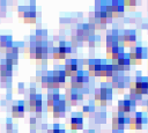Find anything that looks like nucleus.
Segmentation results:
<instances>
[{
	"mask_svg": "<svg viewBox=\"0 0 148 133\" xmlns=\"http://www.w3.org/2000/svg\"><path fill=\"white\" fill-rule=\"evenodd\" d=\"M113 90L111 89L110 86L108 84H103L99 88H96L94 90V101L96 102L97 105L99 106H106L111 103L112 98H113Z\"/></svg>",
	"mask_w": 148,
	"mask_h": 133,
	"instance_id": "1",
	"label": "nucleus"
},
{
	"mask_svg": "<svg viewBox=\"0 0 148 133\" xmlns=\"http://www.w3.org/2000/svg\"><path fill=\"white\" fill-rule=\"evenodd\" d=\"M105 12L106 15L111 19H121L125 14V7L121 0L105 1Z\"/></svg>",
	"mask_w": 148,
	"mask_h": 133,
	"instance_id": "2",
	"label": "nucleus"
},
{
	"mask_svg": "<svg viewBox=\"0 0 148 133\" xmlns=\"http://www.w3.org/2000/svg\"><path fill=\"white\" fill-rule=\"evenodd\" d=\"M130 90L143 96V95H148V81H147V76L141 75V72H136L135 79L133 81L130 82Z\"/></svg>",
	"mask_w": 148,
	"mask_h": 133,
	"instance_id": "3",
	"label": "nucleus"
},
{
	"mask_svg": "<svg viewBox=\"0 0 148 133\" xmlns=\"http://www.w3.org/2000/svg\"><path fill=\"white\" fill-rule=\"evenodd\" d=\"M118 44L120 46L125 47H133L136 45V32L134 29H125V30H119L118 35Z\"/></svg>",
	"mask_w": 148,
	"mask_h": 133,
	"instance_id": "4",
	"label": "nucleus"
},
{
	"mask_svg": "<svg viewBox=\"0 0 148 133\" xmlns=\"http://www.w3.org/2000/svg\"><path fill=\"white\" fill-rule=\"evenodd\" d=\"M127 54L131 60V65H141L142 61L148 57V49L136 44L135 46L131 47Z\"/></svg>",
	"mask_w": 148,
	"mask_h": 133,
	"instance_id": "5",
	"label": "nucleus"
},
{
	"mask_svg": "<svg viewBox=\"0 0 148 133\" xmlns=\"http://www.w3.org/2000/svg\"><path fill=\"white\" fill-rule=\"evenodd\" d=\"M89 75L84 71H77L73 76H71L69 81V88L74 90H82L84 86L89 83Z\"/></svg>",
	"mask_w": 148,
	"mask_h": 133,
	"instance_id": "6",
	"label": "nucleus"
},
{
	"mask_svg": "<svg viewBox=\"0 0 148 133\" xmlns=\"http://www.w3.org/2000/svg\"><path fill=\"white\" fill-rule=\"evenodd\" d=\"M147 124V116L142 111H134L128 117V127L133 131H141Z\"/></svg>",
	"mask_w": 148,
	"mask_h": 133,
	"instance_id": "7",
	"label": "nucleus"
},
{
	"mask_svg": "<svg viewBox=\"0 0 148 133\" xmlns=\"http://www.w3.org/2000/svg\"><path fill=\"white\" fill-rule=\"evenodd\" d=\"M64 73L65 76H73L77 71H83L82 66V60L75 59V58H67L65 59V65H64Z\"/></svg>",
	"mask_w": 148,
	"mask_h": 133,
	"instance_id": "8",
	"label": "nucleus"
},
{
	"mask_svg": "<svg viewBox=\"0 0 148 133\" xmlns=\"http://www.w3.org/2000/svg\"><path fill=\"white\" fill-rule=\"evenodd\" d=\"M135 108H136V103L128 99L127 96H125L124 99L118 101V104H117V110L118 111L117 112L123 113L125 117H130V114L135 111Z\"/></svg>",
	"mask_w": 148,
	"mask_h": 133,
	"instance_id": "9",
	"label": "nucleus"
},
{
	"mask_svg": "<svg viewBox=\"0 0 148 133\" xmlns=\"http://www.w3.org/2000/svg\"><path fill=\"white\" fill-rule=\"evenodd\" d=\"M130 82H131V79L128 76L124 75V73H121L116 81H113L112 83H110V87H111L112 90H117L119 94H123L124 90L127 87H130Z\"/></svg>",
	"mask_w": 148,
	"mask_h": 133,
	"instance_id": "10",
	"label": "nucleus"
},
{
	"mask_svg": "<svg viewBox=\"0 0 148 133\" xmlns=\"http://www.w3.org/2000/svg\"><path fill=\"white\" fill-rule=\"evenodd\" d=\"M102 67V59H89V64L87 66V73L89 77L99 76Z\"/></svg>",
	"mask_w": 148,
	"mask_h": 133,
	"instance_id": "11",
	"label": "nucleus"
},
{
	"mask_svg": "<svg viewBox=\"0 0 148 133\" xmlns=\"http://www.w3.org/2000/svg\"><path fill=\"white\" fill-rule=\"evenodd\" d=\"M124 53H125V49L123 46H120V45L106 47V59L111 60V62L112 61H117Z\"/></svg>",
	"mask_w": 148,
	"mask_h": 133,
	"instance_id": "12",
	"label": "nucleus"
},
{
	"mask_svg": "<svg viewBox=\"0 0 148 133\" xmlns=\"http://www.w3.org/2000/svg\"><path fill=\"white\" fill-rule=\"evenodd\" d=\"M126 124H128V117H125L123 113L117 112L112 117V128H114V130H124Z\"/></svg>",
	"mask_w": 148,
	"mask_h": 133,
	"instance_id": "13",
	"label": "nucleus"
},
{
	"mask_svg": "<svg viewBox=\"0 0 148 133\" xmlns=\"http://www.w3.org/2000/svg\"><path fill=\"white\" fill-rule=\"evenodd\" d=\"M66 109H67V105H66V102L61 98L53 108H52V114H53V118L56 119H59V118H64L65 114H66Z\"/></svg>",
	"mask_w": 148,
	"mask_h": 133,
	"instance_id": "14",
	"label": "nucleus"
},
{
	"mask_svg": "<svg viewBox=\"0 0 148 133\" xmlns=\"http://www.w3.org/2000/svg\"><path fill=\"white\" fill-rule=\"evenodd\" d=\"M118 35H119V30L118 29H111L108 30L106 36H105V47H110V46H117L118 44Z\"/></svg>",
	"mask_w": 148,
	"mask_h": 133,
	"instance_id": "15",
	"label": "nucleus"
},
{
	"mask_svg": "<svg viewBox=\"0 0 148 133\" xmlns=\"http://www.w3.org/2000/svg\"><path fill=\"white\" fill-rule=\"evenodd\" d=\"M114 64H116L118 71L121 72V73L130 71V69H131V66H132V65H131V60H130L127 53H124V54H123V56H121Z\"/></svg>",
	"mask_w": 148,
	"mask_h": 133,
	"instance_id": "16",
	"label": "nucleus"
},
{
	"mask_svg": "<svg viewBox=\"0 0 148 133\" xmlns=\"http://www.w3.org/2000/svg\"><path fill=\"white\" fill-rule=\"evenodd\" d=\"M24 112H25L24 101H18V103L15 104V105H13V108H12V114H13V117L22 118L24 116Z\"/></svg>",
	"mask_w": 148,
	"mask_h": 133,
	"instance_id": "17",
	"label": "nucleus"
},
{
	"mask_svg": "<svg viewBox=\"0 0 148 133\" xmlns=\"http://www.w3.org/2000/svg\"><path fill=\"white\" fill-rule=\"evenodd\" d=\"M69 126L72 131L83 130V118L81 116H73L69 120Z\"/></svg>",
	"mask_w": 148,
	"mask_h": 133,
	"instance_id": "18",
	"label": "nucleus"
},
{
	"mask_svg": "<svg viewBox=\"0 0 148 133\" xmlns=\"http://www.w3.org/2000/svg\"><path fill=\"white\" fill-rule=\"evenodd\" d=\"M95 111H96V109H95L94 103H89V104L82 106V114L86 118H92L95 114Z\"/></svg>",
	"mask_w": 148,
	"mask_h": 133,
	"instance_id": "19",
	"label": "nucleus"
},
{
	"mask_svg": "<svg viewBox=\"0 0 148 133\" xmlns=\"http://www.w3.org/2000/svg\"><path fill=\"white\" fill-rule=\"evenodd\" d=\"M95 124H105L106 123V112L105 111H95V114L92 117Z\"/></svg>",
	"mask_w": 148,
	"mask_h": 133,
	"instance_id": "20",
	"label": "nucleus"
},
{
	"mask_svg": "<svg viewBox=\"0 0 148 133\" xmlns=\"http://www.w3.org/2000/svg\"><path fill=\"white\" fill-rule=\"evenodd\" d=\"M52 58H53V59L61 60V59H66V56L62 54V53L59 51L58 46H53V49H52Z\"/></svg>",
	"mask_w": 148,
	"mask_h": 133,
	"instance_id": "21",
	"label": "nucleus"
},
{
	"mask_svg": "<svg viewBox=\"0 0 148 133\" xmlns=\"http://www.w3.org/2000/svg\"><path fill=\"white\" fill-rule=\"evenodd\" d=\"M126 96H127L128 99H131V101H133V102H135V103L142 101V96L139 95V94H136V93H134V91H132V90H130V94L126 95Z\"/></svg>",
	"mask_w": 148,
	"mask_h": 133,
	"instance_id": "22",
	"label": "nucleus"
},
{
	"mask_svg": "<svg viewBox=\"0 0 148 133\" xmlns=\"http://www.w3.org/2000/svg\"><path fill=\"white\" fill-rule=\"evenodd\" d=\"M123 3H124L125 9H126V7H130L132 10H134V8L139 5V2L135 1V0H125V1H123ZM131 9H130V10H131Z\"/></svg>",
	"mask_w": 148,
	"mask_h": 133,
	"instance_id": "23",
	"label": "nucleus"
},
{
	"mask_svg": "<svg viewBox=\"0 0 148 133\" xmlns=\"http://www.w3.org/2000/svg\"><path fill=\"white\" fill-rule=\"evenodd\" d=\"M51 133H66V132H65L64 126H61L59 124H53L52 130H51Z\"/></svg>",
	"mask_w": 148,
	"mask_h": 133,
	"instance_id": "24",
	"label": "nucleus"
},
{
	"mask_svg": "<svg viewBox=\"0 0 148 133\" xmlns=\"http://www.w3.org/2000/svg\"><path fill=\"white\" fill-rule=\"evenodd\" d=\"M27 10H28V6H20L18 7V16L23 17Z\"/></svg>",
	"mask_w": 148,
	"mask_h": 133,
	"instance_id": "25",
	"label": "nucleus"
},
{
	"mask_svg": "<svg viewBox=\"0 0 148 133\" xmlns=\"http://www.w3.org/2000/svg\"><path fill=\"white\" fill-rule=\"evenodd\" d=\"M7 133H13V125H12V121L10 119H7Z\"/></svg>",
	"mask_w": 148,
	"mask_h": 133,
	"instance_id": "26",
	"label": "nucleus"
},
{
	"mask_svg": "<svg viewBox=\"0 0 148 133\" xmlns=\"http://www.w3.org/2000/svg\"><path fill=\"white\" fill-rule=\"evenodd\" d=\"M18 91H20L21 94H23V91H24V86H23V83H20V84H18Z\"/></svg>",
	"mask_w": 148,
	"mask_h": 133,
	"instance_id": "27",
	"label": "nucleus"
},
{
	"mask_svg": "<svg viewBox=\"0 0 148 133\" xmlns=\"http://www.w3.org/2000/svg\"><path fill=\"white\" fill-rule=\"evenodd\" d=\"M142 102H143V104H142V105H143V109L148 112V99H147V101H142Z\"/></svg>",
	"mask_w": 148,
	"mask_h": 133,
	"instance_id": "28",
	"label": "nucleus"
},
{
	"mask_svg": "<svg viewBox=\"0 0 148 133\" xmlns=\"http://www.w3.org/2000/svg\"><path fill=\"white\" fill-rule=\"evenodd\" d=\"M111 133H124V130H114V128H112Z\"/></svg>",
	"mask_w": 148,
	"mask_h": 133,
	"instance_id": "29",
	"label": "nucleus"
},
{
	"mask_svg": "<svg viewBox=\"0 0 148 133\" xmlns=\"http://www.w3.org/2000/svg\"><path fill=\"white\" fill-rule=\"evenodd\" d=\"M36 120H37L36 118H31V119H30V124H31V125H35V124H36Z\"/></svg>",
	"mask_w": 148,
	"mask_h": 133,
	"instance_id": "30",
	"label": "nucleus"
},
{
	"mask_svg": "<svg viewBox=\"0 0 148 133\" xmlns=\"http://www.w3.org/2000/svg\"><path fill=\"white\" fill-rule=\"evenodd\" d=\"M42 117V112H37L36 113V118H40Z\"/></svg>",
	"mask_w": 148,
	"mask_h": 133,
	"instance_id": "31",
	"label": "nucleus"
},
{
	"mask_svg": "<svg viewBox=\"0 0 148 133\" xmlns=\"http://www.w3.org/2000/svg\"><path fill=\"white\" fill-rule=\"evenodd\" d=\"M1 104L2 105H6V101H1Z\"/></svg>",
	"mask_w": 148,
	"mask_h": 133,
	"instance_id": "32",
	"label": "nucleus"
},
{
	"mask_svg": "<svg viewBox=\"0 0 148 133\" xmlns=\"http://www.w3.org/2000/svg\"><path fill=\"white\" fill-rule=\"evenodd\" d=\"M84 133H94L92 131H84Z\"/></svg>",
	"mask_w": 148,
	"mask_h": 133,
	"instance_id": "33",
	"label": "nucleus"
},
{
	"mask_svg": "<svg viewBox=\"0 0 148 133\" xmlns=\"http://www.w3.org/2000/svg\"><path fill=\"white\" fill-rule=\"evenodd\" d=\"M147 32H148V27H147Z\"/></svg>",
	"mask_w": 148,
	"mask_h": 133,
	"instance_id": "34",
	"label": "nucleus"
},
{
	"mask_svg": "<svg viewBox=\"0 0 148 133\" xmlns=\"http://www.w3.org/2000/svg\"><path fill=\"white\" fill-rule=\"evenodd\" d=\"M147 7H148V2H147Z\"/></svg>",
	"mask_w": 148,
	"mask_h": 133,
	"instance_id": "35",
	"label": "nucleus"
},
{
	"mask_svg": "<svg viewBox=\"0 0 148 133\" xmlns=\"http://www.w3.org/2000/svg\"><path fill=\"white\" fill-rule=\"evenodd\" d=\"M147 81H148V76H147Z\"/></svg>",
	"mask_w": 148,
	"mask_h": 133,
	"instance_id": "36",
	"label": "nucleus"
}]
</instances>
